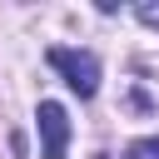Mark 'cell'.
<instances>
[{
	"label": "cell",
	"mask_w": 159,
	"mask_h": 159,
	"mask_svg": "<svg viewBox=\"0 0 159 159\" xmlns=\"http://www.w3.org/2000/svg\"><path fill=\"white\" fill-rule=\"evenodd\" d=\"M45 60H50V65L65 75V84H70L80 99H89V94L99 89V60H94L89 50H65V45H55Z\"/></svg>",
	"instance_id": "cell-1"
},
{
	"label": "cell",
	"mask_w": 159,
	"mask_h": 159,
	"mask_svg": "<svg viewBox=\"0 0 159 159\" xmlns=\"http://www.w3.org/2000/svg\"><path fill=\"white\" fill-rule=\"evenodd\" d=\"M35 124H40V139H45V159H65V149H70V114H65V104L40 99Z\"/></svg>",
	"instance_id": "cell-2"
},
{
	"label": "cell",
	"mask_w": 159,
	"mask_h": 159,
	"mask_svg": "<svg viewBox=\"0 0 159 159\" xmlns=\"http://www.w3.org/2000/svg\"><path fill=\"white\" fill-rule=\"evenodd\" d=\"M124 159H159V134H144L124 149Z\"/></svg>",
	"instance_id": "cell-3"
},
{
	"label": "cell",
	"mask_w": 159,
	"mask_h": 159,
	"mask_svg": "<svg viewBox=\"0 0 159 159\" xmlns=\"http://www.w3.org/2000/svg\"><path fill=\"white\" fill-rule=\"evenodd\" d=\"M134 15H139L149 30H159V0H139V5H134Z\"/></svg>",
	"instance_id": "cell-4"
}]
</instances>
